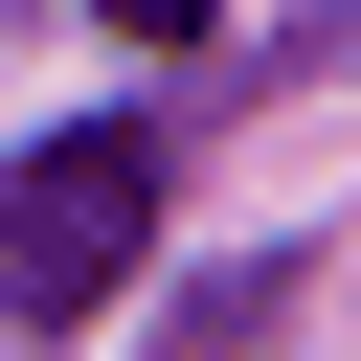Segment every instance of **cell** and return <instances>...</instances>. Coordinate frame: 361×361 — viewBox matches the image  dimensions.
<instances>
[{
	"mask_svg": "<svg viewBox=\"0 0 361 361\" xmlns=\"http://www.w3.org/2000/svg\"><path fill=\"white\" fill-rule=\"evenodd\" d=\"M135 248H158V135H45V158L0 180V293H23V316L135 293Z\"/></svg>",
	"mask_w": 361,
	"mask_h": 361,
	"instance_id": "obj_1",
	"label": "cell"
},
{
	"mask_svg": "<svg viewBox=\"0 0 361 361\" xmlns=\"http://www.w3.org/2000/svg\"><path fill=\"white\" fill-rule=\"evenodd\" d=\"M113 23H135V45H203V0H113Z\"/></svg>",
	"mask_w": 361,
	"mask_h": 361,
	"instance_id": "obj_2",
	"label": "cell"
}]
</instances>
